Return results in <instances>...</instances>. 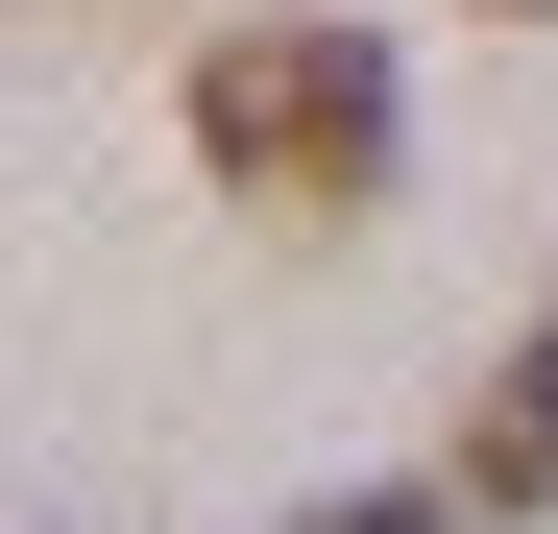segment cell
I'll use <instances>...</instances> for the list:
<instances>
[{
	"label": "cell",
	"mask_w": 558,
	"mask_h": 534,
	"mask_svg": "<svg viewBox=\"0 0 558 534\" xmlns=\"http://www.w3.org/2000/svg\"><path fill=\"white\" fill-rule=\"evenodd\" d=\"M267 534H461V486H437V462H389V486H316V510H267Z\"/></svg>",
	"instance_id": "3957f363"
},
{
	"label": "cell",
	"mask_w": 558,
	"mask_h": 534,
	"mask_svg": "<svg viewBox=\"0 0 558 534\" xmlns=\"http://www.w3.org/2000/svg\"><path fill=\"white\" fill-rule=\"evenodd\" d=\"M437 486H461V534H534V510H558V316L461 389V462H437Z\"/></svg>",
	"instance_id": "7a4b0ae2"
},
{
	"label": "cell",
	"mask_w": 558,
	"mask_h": 534,
	"mask_svg": "<svg viewBox=\"0 0 558 534\" xmlns=\"http://www.w3.org/2000/svg\"><path fill=\"white\" fill-rule=\"evenodd\" d=\"M534 316H558V292H534Z\"/></svg>",
	"instance_id": "5b68a950"
},
{
	"label": "cell",
	"mask_w": 558,
	"mask_h": 534,
	"mask_svg": "<svg viewBox=\"0 0 558 534\" xmlns=\"http://www.w3.org/2000/svg\"><path fill=\"white\" fill-rule=\"evenodd\" d=\"M170 122H195V170L243 219H364L413 170V73H389V25H340V0H243V25H195V73H170Z\"/></svg>",
	"instance_id": "6da1fadb"
},
{
	"label": "cell",
	"mask_w": 558,
	"mask_h": 534,
	"mask_svg": "<svg viewBox=\"0 0 558 534\" xmlns=\"http://www.w3.org/2000/svg\"><path fill=\"white\" fill-rule=\"evenodd\" d=\"M461 25H558V0H461Z\"/></svg>",
	"instance_id": "277c9868"
}]
</instances>
